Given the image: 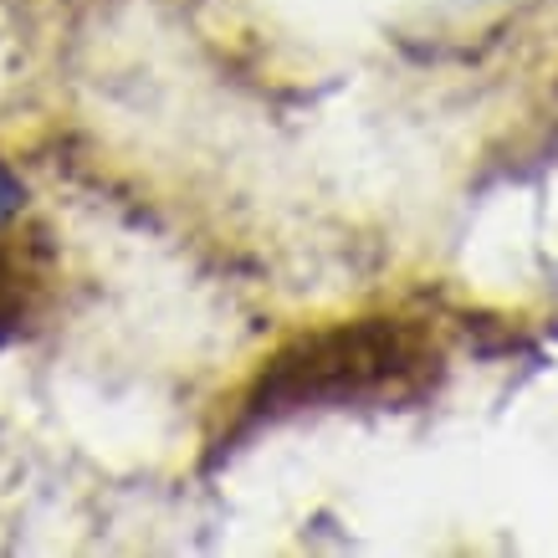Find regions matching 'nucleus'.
I'll return each instance as SVG.
<instances>
[{
  "instance_id": "1",
  "label": "nucleus",
  "mask_w": 558,
  "mask_h": 558,
  "mask_svg": "<svg viewBox=\"0 0 558 558\" xmlns=\"http://www.w3.org/2000/svg\"><path fill=\"white\" fill-rule=\"evenodd\" d=\"M436 343L400 318H364L307 333L267 364L256 410L359 405V400H415L436 379Z\"/></svg>"
},
{
  "instance_id": "2",
  "label": "nucleus",
  "mask_w": 558,
  "mask_h": 558,
  "mask_svg": "<svg viewBox=\"0 0 558 558\" xmlns=\"http://www.w3.org/2000/svg\"><path fill=\"white\" fill-rule=\"evenodd\" d=\"M41 292V256L16 236H0V339H11Z\"/></svg>"
},
{
  "instance_id": "3",
  "label": "nucleus",
  "mask_w": 558,
  "mask_h": 558,
  "mask_svg": "<svg viewBox=\"0 0 558 558\" xmlns=\"http://www.w3.org/2000/svg\"><path fill=\"white\" fill-rule=\"evenodd\" d=\"M21 195H16V185H11V180H0V210H11V205H16Z\"/></svg>"
}]
</instances>
